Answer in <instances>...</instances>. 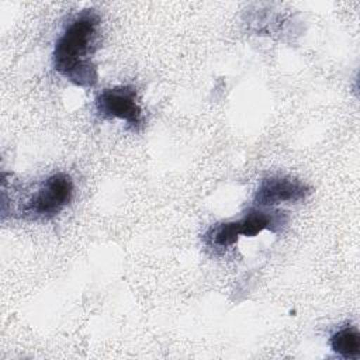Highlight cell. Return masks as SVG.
<instances>
[{"instance_id":"cell-3","label":"cell","mask_w":360,"mask_h":360,"mask_svg":"<svg viewBox=\"0 0 360 360\" xmlns=\"http://www.w3.org/2000/svg\"><path fill=\"white\" fill-rule=\"evenodd\" d=\"M94 105L101 118L122 120L134 131H139L143 125L138 91L136 87L131 84L114 86L101 90L94 100Z\"/></svg>"},{"instance_id":"cell-7","label":"cell","mask_w":360,"mask_h":360,"mask_svg":"<svg viewBox=\"0 0 360 360\" xmlns=\"http://www.w3.org/2000/svg\"><path fill=\"white\" fill-rule=\"evenodd\" d=\"M239 239L236 221L221 222L211 226L205 233V240L215 248H231Z\"/></svg>"},{"instance_id":"cell-1","label":"cell","mask_w":360,"mask_h":360,"mask_svg":"<svg viewBox=\"0 0 360 360\" xmlns=\"http://www.w3.org/2000/svg\"><path fill=\"white\" fill-rule=\"evenodd\" d=\"M101 46V18L91 10L76 14L56 39L53 68L75 86L90 89L98 82L93 58Z\"/></svg>"},{"instance_id":"cell-5","label":"cell","mask_w":360,"mask_h":360,"mask_svg":"<svg viewBox=\"0 0 360 360\" xmlns=\"http://www.w3.org/2000/svg\"><path fill=\"white\" fill-rule=\"evenodd\" d=\"M288 224V215L284 211H266L260 207L250 208L240 219L236 221L238 233L253 238L262 231H281Z\"/></svg>"},{"instance_id":"cell-2","label":"cell","mask_w":360,"mask_h":360,"mask_svg":"<svg viewBox=\"0 0 360 360\" xmlns=\"http://www.w3.org/2000/svg\"><path fill=\"white\" fill-rule=\"evenodd\" d=\"M73 197V180L68 173L48 176L24 201L18 214L27 219H51L69 205Z\"/></svg>"},{"instance_id":"cell-4","label":"cell","mask_w":360,"mask_h":360,"mask_svg":"<svg viewBox=\"0 0 360 360\" xmlns=\"http://www.w3.org/2000/svg\"><path fill=\"white\" fill-rule=\"evenodd\" d=\"M312 193L311 187L290 176H270L262 180L255 195V207L267 208L278 204H298Z\"/></svg>"},{"instance_id":"cell-6","label":"cell","mask_w":360,"mask_h":360,"mask_svg":"<svg viewBox=\"0 0 360 360\" xmlns=\"http://www.w3.org/2000/svg\"><path fill=\"white\" fill-rule=\"evenodd\" d=\"M330 349L343 359H357L360 354V333L356 326H345L329 339Z\"/></svg>"}]
</instances>
